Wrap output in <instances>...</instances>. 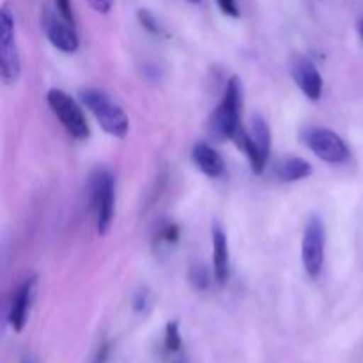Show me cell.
<instances>
[{
  "instance_id": "cell-1",
  "label": "cell",
  "mask_w": 363,
  "mask_h": 363,
  "mask_svg": "<svg viewBox=\"0 0 363 363\" xmlns=\"http://www.w3.org/2000/svg\"><path fill=\"white\" fill-rule=\"evenodd\" d=\"M82 103L89 108V112L96 117L99 126L106 131L108 135L117 138H124L130 131V119L124 113V110L98 89H85L80 92Z\"/></svg>"
},
{
  "instance_id": "cell-2",
  "label": "cell",
  "mask_w": 363,
  "mask_h": 363,
  "mask_svg": "<svg viewBox=\"0 0 363 363\" xmlns=\"http://www.w3.org/2000/svg\"><path fill=\"white\" fill-rule=\"evenodd\" d=\"M240 110H241V85L236 77L227 82L225 94L220 105L209 119V133L216 140L234 138L240 131Z\"/></svg>"
},
{
  "instance_id": "cell-3",
  "label": "cell",
  "mask_w": 363,
  "mask_h": 363,
  "mask_svg": "<svg viewBox=\"0 0 363 363\" xmlns=\"http://www.w3.org/2000/svg\"><path fill=\"white\" fill-rule=\"evenodd\" d=\"M91 191V209L96 220V230L105 236L112 225L113 206H116V184L112 174L106 169H96L89 183Z\"/></svg>"
},
{
  "instance_id": "cell-4",
  "label": "cell",
  "mask_w": 363,
  "mask_h": 363,
  "mask_svg": "<svg viewBox=\"0 0 363 363\" xmlns=\"http://www.w3.org/2000/svg\"><path fill=\"white\" fill-rule=\"evenodd\" d=\"M233 140L247 152L252 170L255 174H261L264 170L266 162H268L269 149H272V133H269L266 121L261 116H254L250 130L245 131L243 128H240Z\"/></svg>"
},
{
  "instance_id": "cell-5",
  "label": "cell",
  "mask_w": 363,
  "mask_h": 363,
  "mask_svg": "<svg viewBox=\"0 0 363 363\" xmlns=\"http://www.w3.org/2000/svg\"><path fill=\"white\" fill-rule=\"evenodd\" d=\"M301 140L318 158H321L326 163L340 165V163H346L351 156V151L346 142L335 131L326 130V128H305L301 131Z\"/></svg>"
},
{
  "instance_id": "cell-6",
  "label": "cell",
  "mask_w": 363,
  "mask_h": 363,
  "mask_svg": "<svg viewBox=\"0 0 363 363\" xmlns=\"http://www.w3.org/2000/svg\"><path fill=\"white\" fill-rule=\"evenodd\" d=\"M21 73V60L14 34V16L7 6L0 11V74L6 84H16Z\"/></svg>"
},
{
  "instance_id": "cell-7",
  "label": "cell",
  "mask_w": 363,
  "mask_h": 363,
  "mask_svg": "<svg viewBox=\"0 0 363 363\" xmlns=\"http://www.w3.org/2000/svg\"><path fill=\"white\" fill-rule=\"evenodd\" d=\"M46 101H48L50 108L55 113L57 119L60 121V124L64 126V130L71 135L77 140H85L91 135L89 130V124L85 121L84 112L78 106V103L71 98L69 94H66L60 89H52L46 94Z\"/></svg>"
},
{
  "instance_id": "cell-8",
  "label": "cell",
  "mask_w": 363,
  "mask_h": 363,
  "mask_svg": "<svg viewBox=\"0 0 363 363\" xmlns=\"http://www.w3.org/2000/svg\"><path fill=\"white\" fill-rule=\"evenodd\" d=\"M43 30H45L48 41L57 50L64 53H73L78 50V35L74 30V23L67 21L62 14L55 9L46 7L41 16Z\"/></svg>"
},
{
  "instance_id": "cell-9",
  "label": "cell",
  "mask_w": 363,
  "mask_h": 363,
  "mask_svg": "<svg viewBox=\"0 0 363 363\" xmlns=\"http://www.w3.org/2000/svg\"><path fill=\"white\" fill-rule=\"evenodd\" d=\"M301 257H303L305 272L311 277H318L325 262V225L318 216L308 220L303 233L301 245Z\"/></svg>"
},
{
  "instance_id": "cell-10",
  "label": "cell",
  "mask_w": 363,
  "mask_h": 363,
  "mask_svg": "<svg viewBox=\"0 0 363 363\" xmlns=\"http://www.w3.org/2000/svg\"><path fill=\"white\" fill-rule=\"evenodd\" d=\"M291 74L298 87L312 101H318L323 94V77L311 59L303 55H294L291 60Z\"/></svg>"
},
{
  "instance_id": "cell-11",
  "label": "cell",
  "mask_w": 363,
  "mask_h": 363,
  "mask_svg": "<svg viewBox=\"0 0 363 363\" xmlns=\"http://www.w3.org/2000/svg\"><path fill=\"white\" fill-rule=\"evenodd\" d=\"M35 286H38V279L30 277L14 293L9 307V325L14 332H21L27 325V315L28 311H30L32 300H34Z\"/></svg>"
},
{
  "instance_id": "cell-12",
  "label": "cell",
  "mask_w": 363,
  "mask_h": 363,
  "mask_svg": "<svg viewBox=\"0 0 363 363\" xmlns=\"http://www.w3.org/2000/svg\"><path fill=\"white\" fill-rule=\"evenodd\" d=\"M191 160H194V163L202 174L213 177V179L223 176V172H225V163H223L222 156L206 142H199V144L194 145Z\"/></svg>"
},
{
  "instance_id": "cell-13",
  "label": "cell",
  "mask_w": 363,
  "mask_h": 363,
  "mask_svg": "<svg viewBox=\"0 0 363 363\" xmlns=\"http://www.w3.org/2000/svg\"><path fill=\"white\" fill-rule=\"evenodd\" d=\"M213 269L215 279L220 284H225L229 279V245L223 230L218 225L213 227Z\"/></svg>"
},
{
  "instance_id": "cell-14",
  "label": "cell",
  "mask_w": 363,
  "mask_h": 363,
  "mask_svg": "<svg viewBox=\"0 0 363 363\" xmlns=\"http://www.w3.org/2000/svg\"><path fill=\"white\" fill-rule=\"evenodd\" d=\"M312 174L311 163L305 162L303 158H286L282 163L277 165V177L286 183H294V181L307 179Z\"/></svg>"
},
{
  "instance_id": "cell-15",
  "label": "cell",
  "mask_w": 363,
  "mask_h": 363,
  "mask_svg": "<svg viewBox=\"0 0 363 363\" xmlns=\"http://www.w3.org/2000/svg\"><path fill=\"white\" fill-rule=\"evenodd\" d=\"M181 333H179V325L177 321H170L165 328V347L170 353H176L181 350Z\"/></svg>"
},
{
  "instance_id": "cell-16",
  "label": "cell",
  "mask_w": 363,
  "mask_h": 363,
  "mask_svg": "<svg viewBox=\"0 0 363 363\" xmlns=\"http://www.w3.org/2000/svg\"><path fill=\"white\" fill-rule=\"evenodd\" d=\"M190 280H191V284H194L195 289L204 291V289H208V287H209L211 277H209V272L204 268V266L197 264V266H194V268L190 269Z\"/></svg>"
},
{
  "instance_id": "cell-17",
  "label": "cell",
  "mask_w": 363,
  "mask_h": 363,
  "mask_svg": "<svg viewBox=\"0 0 363 363\" xmlns=\"http://www.w3.org/2000/svg\"><path fill=\"white\" fill-rule=\"evenodd\" d=\"M137 16H138V21H140V25L145 28V30H149L151 34H156V35L163 34L162 25L156 21V18L152 16V14L149 13L147 9H140V11H138Z\"/></svg>"
},
{
  "instance_id": "cell-18",
  "label": "cell",
  "mask_w": 363,
  "mask_h": 363,
  "mask_svg": "<svg viewBox=\"0 0 363 363\" xmlns=\"http://www.w3.org/2000/svg\"><path fill=\"white\" fill-rule=\"evenodd\" d=\"M151 305V294H149L147 289H142L135 294V300H133V308L137 312H145Z\"/></svg>"
},
{
  "instance_id": "cell-19",
  "label": "cell",
  "mask_w": 363,
  "mask_h": 363,
  "mask_svg": "<svg viewBox=\"0 0 363 363\" xmlns=\"http://www.w3.org/2000/svg\"><path fill=\"white\" fill-rule=\"evenodd\" d=\"M216 4H218L220 11H222L223 14H227V16H240V9H238L236 0H216Z\"/></svg>"
},
{
  "instance_id": "cell-20",
  "label": "cell",
  "mask_w": 363,
  "mask_h": 363,
  "mask_svg": "<svg viewBox=\"0 0 363 363\" xmlns=\"http://www.w3.org/2000/svg\"><path fill=\"white\" fill-rule=\"evenodd\" d=\"M160 238H162L165 243H176L177 238H179V229H177L174 223H167L162 229V233H160Z\"/></svg>"
},
{
  "instance_id": "cell-21",
  "label": "cell",
  "mask_w": 363,
  "mask_h": 363,
  "mask_svg": "<svg viewBox=\"0 0 363 363\" xmlns=\"http://www.w3.org/2000/svg\"><path fill=\"white\" fill-rule=\"evenodd\" d=\"M87 2H89V6L96 11V13L105 14L112 9V6L116 0H87Z\"/></svg>"
},
{
  "instance_id": "cell-22",
  "label": "cell",
  "mask_w": 363,
  "mask_h": 363,
  "mask_svg": "<svg viewBox=\"0 0 363 363\" xmlns=\"http://www.w3.org/2000/svg\"><path fill=\"white\" fill-rule=\"evenodd\" d=\"M108 354H110V344L103 342L101 346L98 347V351H96L94 358H92L91 363H105L106 358H108Z\"/></svg>"
},
{
  "instance_id": "cell-23",
  "label": "cell",
  "mask_w": 363,
  "mask_h": 363,
  "mask_svg": "<svg viewBox=\"0 0 363 363\" xmlns=\"http://www.w3.org/2000/svg\"><path fill=\"white\" fill-rule=\"evenodd\" d=\"M21 363H35V362H34V358H32V357H25L23 362H21Z\"/></svg>"
},
{
  "instance_id": "cell-24",
  "label": "cell",
  "mask_w": 363,
  "mask_h": 363,
  "mask_svg": "<svg viewBox=\"0 0 363 363\" xmlns=\"http://www.w3.org/2000/svg\"><path fill=\"white\" fill-rule=\"evenodd\" d=\"M358 32H360V35L363 39V20H360V23H358Z\"/></svg>"
},
{
  "instance_id": "cell-25",
  "label": "cell",
  "mask_w": 363,
  "mask_h": 363,
  "mask_svg": "<svg viewBox=\"0 0 363 363\" xmlns=\"http://www.w3.org/2000/svg\"><path fill=\"white\" fill-rule=\"evenodd\" d=\"M188 2H191V4H197V2H201V0H188Z\"/></svg>"
}]
</instances>
